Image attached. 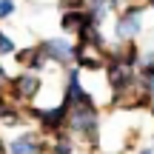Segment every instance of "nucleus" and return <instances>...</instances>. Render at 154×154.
Returning a JSON list of instances; mask_svg holds the SVG:
<instances>
[{"mask_svg": "<svg viewBox=\"0 0 154 154\" xmlns=\"http://www.w3.org/2000/svg\"><path fill=\"white\" fill-rule=\"evenodd\" d=\"M43 91V80L37 72H20L17 77H11V86L6 88V97L14 106H29L34 103V97Z\"/></svg>", "mask_w": 154, "mask_h": 154, "instance_id": "obj_1", "label": "nucleus"}, {"mask_svg": "<svg viewBox=\"0 0 154 154\" xmlns=\"http://www.w3.org/2000/svg\"><path fill=\"white\" fill-rule=\"evenodd\" d=\"M6 146H9V154H49V137L40 128H23Z\"/></svg>", "mask_w": 154, "mask_h": 154, "instance_id": "obj_2", "label": "nucleus"}, {"mask_svg": "<svg viewBox=\"0 0 154 154\" xmlns=\"http://www.w3.org/2000/svg\"><path fill=\"white\" fill-rule=\"evenodd\" d=\"M40 46H43L49 63H57V66H72L74 57H77V40H72L69 34H63V37H46V40H40Z\"/></svg>", "mask_w": 154, "mask_h": 154, "instance_id": "obj_3", "label": "nucleus"}, {"mask_svg": "<svg viewBox=\"0 0 154 154\" xmlns=\"http://www.w3.org/2000/svg\"><path fill=\"white\" fill-rule=\"evenodd\" d=\"M143 6L131 3L128 9H123L120 14H117V23H114V37L117 40H134L140 37V32H143Z\"/></svg>", "mask_w": 154, "mask_h": 154, "instance_id": "obj_4", "label": "nucleus"}, {"mask_svg": "<svg viewBox=\"0 0 154 154\" xmlns=\"http://www.w3.org/2000/svg\"><path fill=\"white\" fill-rule=\"evenodd\" d=\"M37 128L49 140L57 137V134H63V131H69V106L66 103H57V106H51V109H40Z\"/></svg>", "mask_w": 154, "mask_h": 154, "instance_id": "obj_5", "label": "nucleus"}, {"mask_svg": "<svg viewBox=\"0 0 154 154\" xmlns=\"http://www.w3.org/2000/svg\"><path fill=\"white\" fill-rule=\"evenodd\" d=\"M74 66L86 69V72H106V66H109V51L94 49V46H86V43H77Z\"/></svg>", "mask_w": 154, "mask_h": 154, "instance_id": "obj_6", "label": "nucleus"}, {"mask_svg": "<svg viewBox=\"0 0 154 154\" xmlns=\"http://www.w3.org/2000/svg\"><path fill=\"white\" fill-rule=\"evenodd\" d=\"M17 63H20V69L23 72H43L46 69V63H49V57H46V51H43V46L40 43H34V46H26V49H17Z\"/></svg>", "mask_w": 154, "mask_h": 154, "instance_id": "obj_7", "label": "nucleus"}, {"mask_svg": "<svg viewBox=\"0 0 154 154\" xmlns=\"http://www.w3.org/2000/svg\"><path fill=\"white\" fill-rule=\"evenodd\" d=\"M88 26H94L88 9H83V11H63V14H60V29L66 34H72V37H80Z\"/></svg>", "mask_w": 154, "mask_h": 154, "instance_id": "obj_8", "label": "nucleus"}, {"mask_svg": "<svg viewBox=\"0 0 154 154\" xmlns=\"http://www.w3.org/2000/svg\"><path fill=\"white\" fill-rule=\"evenodd\" d=\"M49 154H77V137L72 131H63L49 140Z\"/></svg>", "mask_w": 154, "mask_h": 154, "instance_id": "obj_9", "label": "nucleus"}, {"mask_svg": "<svg viewBox=\"0 0 154 154\" xmlns=\"http://www.w3.org/2000/svg\"><path fill=\"white\" fill-rule=\"evenodd\" d=\"M137 91L154 103V72H137Z\"/></svg>", "mask_w": 154, "mask_h": 154, "instance_id": "obj_10", "label": "nucleus"}, {"mask_svg": "<svg viewBox=\"0 0 154 154\" xmlns=\"http://www.w3.org/2000/svg\"><path fill=\"white\" fill-rule=\"evenodd\" d=\"M60 11H83L88 9V0H57Z\"/></svg>", "mask_w": 154, "mask_h": 154, "instance_id": "obj_11", "label": "nucleus"}, {"mask_svg": "<svg viewBox=\"0 0 154 154\" xmlns=\"http://www.w3.org/2000/svg\"><path fill=\"white\" fill-rule=\"evenodd\" d=\"M3 54H17V46H14V40L0 29V57H3Z\"/></svg>", "mask_w": 154, "mask_h": 154, "instance_id": "obj_12", "label": "nucleus"}, {"mask_svg": "<svg viewBox=\"0 0 154 154\" xmlns=\"http://www.w3.org/2000/svg\"><path fill=\"white\" fill-rule=\"evenodd\" d=\"M14 14V0H0V20Z\"/></svg>", "mask_w": 154, "mask_h": 154, "instance_id": "obj_13", "label": "nucleus"}, {"mask_svg": "<svg viewBox=\"0 0 154 154\" xmlns=\"http://www.w3.org/2000/svg\"><path fill=\"white\" fill-rule=\"evenodd\" d=\"M11 86V74L6 72V66L0 63V94H6V88Z\"/></svg>", "mask_w": 154, "mask_h": 154, "instance_id": "obj_14", "label": "nucleus"}, {"mask_svg": "<svg viewBox=\"0 0 154 154\" xmlns=\"http://www.w3.org/2000/svg\"><path fill=\"white\" fill-rule=\"evenodd\" d=\"M137 154H154V146H140Z\"/></svg>", "mask_w": 154, "mask_h": 154, "instance_id": "obj_15", "label": "nucleus"}, {"mask_svg": "<svg viewBox=\"0 0 154 154\" xmlns=\"http://www.w3.org/2000/svg\"><path fill=\"white\" fill-rule=\"evenodd\" d=\"M0 154H9V146L3 143V137H0Z\"/></svg>", "mask_w": 154, "mask_h": 154, "instance_id": "obj_16", "label": "nucleus"}, {"mask_svg": "<svg viewBox=\"0 0 154 154\" xmlns=\"http://www.w3.org/2000/svg\"><path fill=\"white\" fill-rule=\"evenodd\" d=\"M146 6H149V9H154V0H146Z\"/></svg>", "mask_w": 154, "mask_h": 154, "instance_id": "obj_17", "label": "nucleus"}, {"mask_svg": "<svg viewBox=\"0 0 154 154\" xmlns=\"http://www.w3.org/2000/svg\"><path fill=\"white\" fill-rule=\"evenodd\" d=\"M151 146H154V134H151Z\"/></svg>", "mask_w": 154, "mask_h": 154, "instance_id": "obj_18", "label": "nucleus"}, {"mask_svg": "<svg viewBox=\"0 0 154 154\" xmlns=\"http://www.w3.org/2000/svg\"><path fill=\"white\" fill-rule=\"evenodd\" d=\"M151 117H154V106H151Z\"/></svg>", "mask_w": 154, "mask_h": 154, "instance_id": "obj_19", "label": "nucleus"}]
</instances>
